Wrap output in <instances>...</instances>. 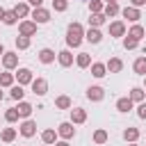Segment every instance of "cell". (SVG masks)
Returning <instances> with one entry per match:
<instances>
[{
    "label": "cell",
    "instance_id": "obj_1",
    "mask_svg": "<svg viewBox=\"0 0 146 146\" xmlns=\"http://www.w3.org/2000/svg\"><path fill=\"white\" fill-rule=\"evenodd\" d=\"M84 41V27L80 23H68L66 27V46L68 48H80Z\"/></svg>",
    "mask_w": 146,
    "mask_h": 146
},
{
    "label": "cell",
    "instance_id": "obj_2",
    "mask_svg": "<svg viewBox=\"0 0 146 146\" xmlns=\"http://www.w3.org/2000/svg\"><path fill=\"white\" fill-rule=\"evenodd\" d=\"M30 18H32L36 25H43V23L50 21V9H46V7H34L32 14H30Z\"/></svg>",
    "mask_w": 146,
    "mask_h": 146
},
{
    "label": "cell",
    "instance_id": "obj_3",
    "mask_svg": "<svg viewBox=\"0 0 146 146\" xmlns=\"http://www.w3.org/2000/svg\"><path fill=\"white\" fill-rule=\"evenodd\" d=\"M18 132H21L25 139L34 137V135H36V121H34V119H23V123L18 125Z\"/></svg>",
    "mask_w": 146,
    "mask_h": 146
},
{
    "label": "cell",
    "instance_id": "obj_4",
    "mask_svg": "<svg viewBox=\"0 0 146 146\" xmlns=\"http://www.w3.org/2000/svg\"><path fill=\"white\" fill-rule=\"evenodd\" d=\"M18 34L34 36V34H36V23H34L32 18H23V21H18Z\"/></svg>",
    "mask_w": 146,
    "mask_h": 146
},
{
    "label": "cell",
    "instance_id": "obj_5",
    "mask_svg": "<svg viewBox=\"0 0 146 146\" xmlns=\"http://www.w3.org/2000/svg\"><path fill=\"white\" fill-rule=\"evenodd\" d=\"M0 59H2V68H5V71H14V68H18V52L7 50Z\"/></svg>",
    "mask_w": 146,
    "mask_h": 146
},
{
    "label": "cell",
    "instance_id": "obj_6",
    "mask_svg": "<svg viewBox=\"0 0 146 146\" xmlns=\"http://www.w3.org/2000/svg\"><path fill=\"white\" fill-rule=\"evenodd\" d=\"M30 87H32V94L34 96H46L48 94V80L46 78H34Z\"/></svg>",
    "mask_w": 146,
    "mask_h": 146
},
{
    "label": "cell",
    "instance_id": "obj_7",
    "mask_svg": "<svg viewBox=\"0 0 146 146\" xmlns=\"http://www.w3.org/2000/svg\"><path fill=\"white\" fill-rule=\"evenodd\" d=\"M75 123H71V121H64V123H59L57 125V135L62 137V139H73L75 137V128H73Z\"/></svg>",
    "mask_w": 146,
    "mask_h": 146
},
{
    "label": "cell",
    "instance_id": "obj_8",
    "mask_svg": "<svg viewBox=\"0 0 146 146\" xmlns=\"http://www.w3.org/2000/svg\"><path fill=\"white\" fill-rule=\"evenodd\" d=\"M125 34H128V27H125L123 21H112L110 23V36L119 39V36H125Z\"/></svg>",
    "mask_w": 146,
    "mask_h": 146
},
{
    "label": "cell",
    "instance_id": "obj_9",
    "mask_svg": "<svg viewBox=\"0 0 146 146\" xmlns=\"http://www.w3.org/2000/svg\"><path fill=\"white\" fill-rule=\"evenodd\" d=\"M87 98H89L91 103H100V100L105 98V89H103L100 84H91V87L87 89Z\"/></svg>",
    "mask_w": 146,
    "mask_h": 146
},
{
    "label": "cell",
    "instance_id": "obj_10",
    "mask_svg": "<svg viewBox=\"0 0 146 146\" xmlns=\"http://www.w3.org/2000/svg\"><path fill=\"white\" fill-rule=\"evenodd\" d=\"M121 16H123V18H128L130 23H137V21L141 18V11H139V7L128 5V7H123V9H121Z\"/></svg>",
    "mask_w": 146,
    "mask_h": 146
},
{
    "label": "cell",
    "instance_id": "obj_11",
    "mask_svg": "<svg viewBox=\"0 0 146 146\" xmlns=\"http://www.w3.org/2000/svg\"><path fill=\"white\" fill-rule=\"evenodd\" d=\"M14 75H16V82H18V84H23V87H25V84H32V80H34L32 71H30V68H25V66H23V68H18Z\"/></svg>",
    "mask_w": 146,
    "mask_h": 146
},
{
    "label": "cell",
    "instance_id": "obj_12",
    "mask_svg": "<svg viewBox=\"0 0 146 146\" xmlns=\"http://www.w3.org/2000/svg\"><path fill=\"white\" fill-rule=\"evenodd\" d=\"M36 57H39V62H41V64H52V62L57 59V52H55L52 48H41Z\"/></svg>",
    "mask_w": 146,
    "mask_h": 146
},
{
    "label": "cell",
    "instance_id": "obj_13",
    "mask_svg": "<svg viewBox=\"0 0 146 146\" xmlns=\"http://www.w3.org/2000/svg\"><path fill=\"white\" fill-rule=\"evenodd\" d=\"M57 62H59V66H64V68L73 66V52H71L68 48L59 50V52H57Z\"/></svg>",
    "mask_w": 146,
    "mask_h": 146
},
{
    "label": "cell",
    "instance_id": "obj_14",
    "mask_svg": "<svg viewBox=\"0 0 146 146\" xmlns=\"http://www.w3.org/2000/svg\"><path fill=\"white\" fill-rule=\"evenodd\" d=\"M84 39L89 41V43H100L103 41V32L98 30V27H89V30H84Z\"/></svg>",
    "mask_w": 146,
    "mask_h": 146
},
{
    "label": "cell",
    "instance_id": "obj_15",
    "mask_svg": "<svg viewBox=\"0 0 146 146\" xmlns=\"http://www.w3.org/2000/svg\"><path fill=\"white\" fill-rule=\"evenodd\" d=\"M105 66H107V73H121L123 71V59L121 57H110L105 62Z\"/></svg>",
    "mask_w": 146,
    "mask_h": 146
},
{
    "label": "cell",
    "instance_id": "obj_16",
    "mask_svg": "<svg viewBox=\"0 0 146 146\" xmlns=\"http://www.w3.org/2000/svg\"><path fill=\"white\" fill-rule=\"evenodd\" d=\"M11 9L16 11V16H18V18H30V14H32V9H30L27 0H25V2H16Z\"/></svg>",
    "mask_w": 146,
    "mask_h": 146
},
{
    "label": "cell",
    "instance_id": "obj_17",
    "mask_svg": "<svg viewBox=\"0 0 146 146\" xmlns=\"http://www.w3.org/2000/svg\"><path fill=\"white\" fill-rule=\"evenodd\" d=\"M84 121H87V110H82V107H73V110H71V123L80 125V123H84Z\"/></svg>",
    "mask_w": 146,
    "mask_h": 146
},
{
    "label": "cell",
    "instance_id": "obj_18",
    "mask_svg": "<svg viewBox=\"0 0 146 146\" xmlns=\"http://www.w3.org/2000/svg\"><path fill=\"white\" fill-rule=\"evenodd\" d=\"M16 84V75L11 73V71H2L0 73V87L2 89H9V87H14Z\"/></svg>",
    "mask_w": 146,
    "mask_h": 146
},
{
    "label": "cell",
    "instance_id": "obj_19",
    "mask_svg": "<svg viewBox=\"0 0 146 146\" xmlns=\"http://www.w3.org/2000/svg\"><path fill=\"white\" fill-rule=\"evenodd\" d=\"M91 75L94 78H105L107 75V66H105V62H91Z\"/></svg>",
    "mask_w": 146,
    "mask_h": 146
},
{
    "label": "cell",
    "instance_id": "obj_20",
    "mask_svg": "<svg viewBox=\"0 0 146 146\" xmlns=\"http://www.w3.org/2000/svg\"><path fill=\"white\" fill-rule=\"evenodd\" d=\"M128 96H130L132 103H144V100H146V89H144V87H132Z\"/></svg>",
    "mask_w": 146,
    "mask_h": 146
},
{
    "label": "cell",
    "instance_id": "obj_21",
    "mask_svg": "<svg viewBox=\"0 0 146 146\" xmlns=\"http://www.w3.org/2000/svg\"><path fill=\"white\" fill-rule=\"evenodd\" d=\"M75 66L78 68H89L91 66V55L89 52H78L75 55Z\"/></svg>",
    "mask_w": 146,
    "mask_h": 146
},
{
    "label": "cell",
    "instance_id": "obj_22",
    "mask_svg": "<svg viewBox=\"0 0 146 146\" xmlns=\"http://www.w3.org/2000/svg\"><path fill=\"white\" fill-rule=\"evenodd\" d=\"M18 114H21V119H30L32 116V112H34V107L27 103V100H18Z\"/></svg>",
    "mask_w": 146,
    "mask_h": 146
},
{
    "label": "cell",
    "instance_id": "obj_23",
    "mask_svg": "<svg viewBox=\"0 0 146 146\" xmlns=\"http://www.w3.org/2000/svg\"><path fill=\"white\" fill-rule=\"evenodd\" d=\"M57 137H59V135H57V130H52V128H46V130L41 132V141L48 144V146H52V144L57 141Z\"/></svg>",
    "mask_w": 146,
    "mask_h": 146
},
{
    "label": "cell",
    "instance_id": "obj_24",
    "mask_svg": "<svg viewBox=\"0 0 146 146\" xmlns=\"http://www.w3.org/2000/svg\"><path fill=\"white\" fill-rule=\"evenodd\" d=\"M103 14H105L107 18H116V16L121 14V7H119V2H107V5H105V9H103Z\"/></svg>",
    "mask_w": 146,
    "mask_h": 146
},
{
    "label": "cell",
    "instance_id": "obj_25",
    "mask_svg": "<svg viewBox=\"0 0 146 146\" xmlns=\"http://www.w3.org/2000/svg\"><path fill=\"white\" fill-rule=\"evenodd\" d=\"M128 36H132V39H137V41H141L144 36H146V30L139 25V23H132V27L128 30Z\"/></svg>",
    "mask_w": 146,
    "mask_h": 146
},
{
    "label": "cell",
    "instance_id": "obj_26",
    "mask_svg": "<svg viewBox=\"0 0 146 146\" xmlns=\"http://www.w3.org/2000/svg\"><path fill=\"white\" fill-rule=\"evenodd\" d=\"M55 107H57V110H71V107H73V100H71L66 94H62V96L55 98Z\"/></svg>",
    "mask_w": 146,
    "mask_h": 146
},
{
    "label": "cell",
    "instance_id": "obj_27",
    "mask_svg": "<svg viewBox=\"0 0 146 146\" xmlns=\"http://www.w3.org/2000/svg\"><path fill=\"white\" fill-rule=\"evenodd\" d=\"M139 135H141V132H139V128H135V125H128V128L123 130V139H125L128 144H130V141H137Z\"/></svg>",
    "mask_w": 146,
    "mask_h": 146
},
{
    "label": "cell",
    "instance_id": "obj_28",
    "mask_svg": "<svg viewBox=\"0 0 146 146\" xmlns=\"http://www.w3.org/2000/svg\"><path fill=\"white\" fill-rule=\"evenodd\" d=\"M105 23H107V16H105L103 11L89 16V27H100V25H105Z\"/></svg>",
    "mask_w": 146,
    "mask_h": 146
},
{
    "label": "cell",
    "instance_id": "obj_29",
    "mask_svg": "<svg viewBox=\"0 0 146 146\" xmlns=\"http://www.w3.org/2000/svg\"><path fill=\"white\" fill-rule=\"evenodd\" d=\"M132 105H135V103L130 100V96H123V98H119V100H116V110H119V112H123V114H125V112H130V110H132Z\"/></svg>",
    "mask_w": 146,
    "mask_h": 146
},
{
    "label": "cell",
    "instance_id": "obj_30",
    "mask_svg": "<svg viewBox=\"0 0 146 146\" xmlns=\"http://www.w3.org/2000/svg\"><path fill=\"white\" fill-rule=\"evenodd\" d=\"M132 71L144 78V75H146V57H137V59L132 62Z\"/></svg>",
    "mask_w": 146,
    "mask_h": 146
},
{
    "label": "cell",
    "instance_id": "obj_31",
    "mask_svg": "<svg viewBox=\"0 0 146 146\" xmlns=\"http://www.w3.org/2000/svg\"><path fill=\"white\" fill-rule=\"evenodd\" d=\"M14 43H16V48H18V50H27V48L32 46V36H25V34H18Z\"/></svg>",
    "mask_w": 146,
    "mask_h": 146
},
{
    "label": "cell",
    "instance_id": "obj_32",
    "mask_svg": "<svg viewBox=\"0 0 146 146\" xmlns=\"http://www.w3.org/2000/svg\"><path fill=\"white\" fill-rule=\"evenodd\" d=\"M16 128H2V132H0V139L5 141V144H11L14 139H16Z\"/></svg>",
    "mask_w": 146,
    "mask_h": 146
},
{
    "label": "cell",
    "instance_id": "obj_33",
    "mask_svg": "<svg viewBox=\"0 0 146 146\" xmlns=\"http://www.w3.org/2000/svg\"><path fill=\"white\" fill-rule=\"evenodd\" d=\"M9 96L14 98V100H23V96H25V89H23V84H14V87H9Z\"/></svg>",
    "mask_w": 146,
    "mask_h": 146
},
{
    "label": "cell",
    "instance_id": "obj_34",
    "mask_svg": "<svg viewBox=\"0 0 146 146\" xmlns=\"http://www.w3.org/2000/svg\"><path fill=\"white\" fill-rule=\"evenodd\" d=\"M2 23H5V25H16V23H18V16H16V11H14V9H7V11H5V18H2Z\"/></svg>",
    "mask_w": 146,
    "mask_h": 146
},
{
    "label": "cell",
    "instance_id": "obj_35",
    "mask_svg": "<svg viewBox=\"0 0 146 146\" xmlns=\"http://www.w3.org/2000/svg\"><path fill=\"white\" fill-rule=\"evenodd\" d=\"M18 119H21V114H18L16 107H9V110L5 112V121H7V123H16Z\"/></svg>",
    "mask_w": 146,
    "mask_h": 146
},
{
    "label": "cell",
    "instance_id": "obj_36",
    "mask_svg": "<svg viewBox=\"0 0 146 146\" xmlns=\"http://www.w3.org/2000/svg\"><path fill=\"white\" fill-rule=\"evenodd\" d=\"M110 139V135H107V130H103V128H98L96 132H94V144H105Z\"/></svg>",
    "mask_w": 146,
    "mask_h": 146
},
{
    "label": "cell",
    "instance_id": "obj_37",
    "mask_svg": "<svg viewBox=\"0 0 146 146\" xmlns=\"http://www.w3.org/2000/svg\"><path fill=\"white\" fill-rule=\"evenodd\" d=\"M105 9V2L103 0H89V11L91 14H100Z\"/></svg>",
    "mask_w": 146,
    "mask_h": 146
},
{
    "label": "cell",
    "instance_id": "obj_38",
    "mask_svg": "<svg viewBox=\"0 0 146 146\" xmlns=\"http://www.w3.org/2000/svg\"><path fill=\"white\" fill-rule=\"evenodd\" d=\"M123 48L125 50H137L139 48V41L132 39V36H123Z\"/></svg>",
    "mask_w": 146,
    "mask_h": 146
},
{
    "label": "cell",
    "instance_id": "obj_39",
    "mask_svg": "<svg viewBox=\"0 0 146 146\" xmlns=\"http://www.w3.org/2000/svg\"><path fill=\"white\" fill-rule=\"evenodd\" d=\"M52 9L55 11H66L68 9V0H52Z\"/></svg>",
    "mask_w": 146,
    "mask_h": 146
},
{
    "label": "cell",
    "instance_id": "obj_40",
    "mask_svg": "<svg viewBox=\"0 0 146 146\" xmlns=\"http://www.w3.org/2000/svg\"><path fill=\"white\" fill-rule=\"evenodd\" d=\"M137 116L146 121V100L144 103H137Z\"/></svg>",
    "mask_w": 146,
    "mask_h": 146
},
{
    "label": "cell",
    "instance_id": "obj_41",
    "mask_svg": "<svg viewBox=\"0 0 146 146\" xmlns=\"http://www.w3.org/2000/svg\"><path fill=\"white\" fill-rule=\"evenodd\" d=\"M27 5L34 9V7H43V0H27Z\"/></svg>",
    "mask_w": 146,
    "mask_h": 146
},
{
    "label": "cell",
    "instance_id": "obj_42",
    "mask_svg": "<svg viewBox=\"0 0 146 146\" xmlns=\"http://www.w3.org/2000/svg\"><path fill=\"white\" fill-rule=\"evenodd\" d=\"M132 7H146V0H130Z\"/></svg>",
    "mask_w": 146,
    "mask_h": 146
},
{
    "label": "cell",
    "instance_id": "obj_43",
    "mask_svg": "<svg viewBox=\"0 0 146 146\" xmlns=\"http://www.w3.org/2000/svg\"><path fill=\"white\" fill-rule=\"evenodd\" d=\"M52 146H71V144H68V139H57Z\"/></svg>",
    "mask_w": 146,
    "mask_h": 146
},
{
    "label": "cell",
    "instance_id": "obj_44",
    "mask_svg": "<svg viewBox=\"0 0 146 146\" xmlns=\"http://www.w3.org/2000/svg\"><path fill=\"white\" fill-rule=\"evenodd\" d=\"M5 11H7V9H2V7H0V21L5 18Z\"/></svg>",
    "mask_w": 146,
    "mask_h": 146
},
{
    "label": "cell",
    "instance_id": "obj_45",
    "mask_svg": "<svg viewBox=\"0 0 146 146\" xmlns=\"http://www.w3.org/2000/svg\"><path fill=\"white\" fill-rule=\"evenodd\" d=\"M5 52H7V50H5V46H2V43H0V57H2V55H5Z\"/></svg>",
    "mask_w": 146,
    "mask_h": 146
},
{
    "label": "cell",
    "instance_id": "obj_46",
    "mask_svg": "<svg viewBox=\"0 0 146 146\" xmlns=\"http://www.w3.org/2000/svg\"><path fill=\"white\" fill-rule=\"evenodd\" d=\"M2 98H5V91H2V87H0V100H2Z\"/></svg>",
    "mask_w": 146,
    "mask_h": 146
},
{
    "label": "cell",
    "instance_id": "obj_47",
    "mask_svg": "<svg viewBox=\"0 0 146 146\" xmlns=\"http://www.w3.org/2000/svg\"><path fill=\"white\" fill-rule=\"evenodd\" d=\"M103 2H105V5H107V2H119V0H103Z\"/></svg>",
    "mask_w": 146,
    "mask_h": 146
},
{
    "label": "cell",
    "instance_id": "obj_48",
    "mask_svg": "<svg viewBox=\"0 0 146 146\" xmlns=\"http://www.w3.org/2000/svg\"><path fill=\"white\" fill-rule=\"evenodd\" d=\"M128 146H139V144H137V141H130V144H128Z\"/></svg>",
    "mask_w": 146,
    "mask_h": 146
},
{
    "label": "cell",
    "instance_id": "obj_49",
    "mask_svg": "<svg viewBox=\"0 0 146 146\" xmlns=\"http://www.w3.org/2000/svg\"><path fill=\"white\" fill-rule=\"evenodd\" d=\"M144 89H146V75H144Z\"/></svg>",
    "mask_w": 146,
    "mask_h": 146
},
{
    "label": "cell",
    "instance_id": "obj_50",
    "mask_svg": "<svg viewBox=\"0 0 146 146\" xmlns=\"http://www.w3.org/2000/svg\"><path fill=\"white\" fill-rule=\"evenodd\" d=\"M43 146H48V144H43Z\"/></svg>",
    "mask_w": 146,
    "mask_h": 146
}]
</instances>
